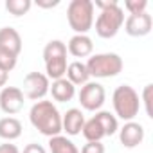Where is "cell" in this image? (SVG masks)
Listing matches in <instances>:
<instances>
[{"label": "cell", "instance_id": "obj_1", "mask_svg": "<svg viewBox=\"0 0 153 153\" xmlns=\"http://www.w3.org/2000/svg\"><path fill=\"white\" fill-rule=\"evenodd\" d=\"M31 124L45 137L61 135V114L52 101H36L29 110Z\"/></svg>", "mask_w": 153, "mask_h": 153}, {"label": "cell", "instance_id": "obj_2", "mask_svg": "<svg viewBox=\"0 0 153 153\" xmlns=\"http://www.w3.org/2000/svg\"><path fill=\"white\" fill-rule=\"evenodd\" d=\"M112 105H114V115L117 119H123L124 123L133 121L139 115L140 110V97L137 90L130 85H119L112 94Z\"/></svg>", "mask_w": 153, "mask_h": 153}, {"label": "cell", "instance_id": "obj_3", "mask_svg": "<svg viewBox=\"0 0 153 153\" xmlns=\"http://www.w3.org/2000/svg\"><path fill=\"white\" fill-rule=\"evenodd\" d=\"M67 45L61 40H51L43 47V61H45V76L49 81H56L65 78L67 72Z\"/></svg>", "mask_w": 153, "mask_h": 153}, {"label": "cell", "instance_id": "obj_4", "mask_svg": "<svg viewBox=\"0 0 153 153\" xmlns=\"http://www.w3.org/2000/svg\"><path fill=\"white\" fill-rule=\"evenodd\" d=\"M87 70L90 74V78L105 79V78H115L123 72V58L115 52H99L92 54L87 59Z\"/></svg>", "mask_w": 153, "mask_h": 153}, {"label": "cell", "instance_id": "obj_5", "mask_svg": "<svg viewBox=\"0 0 153 153\" xmlns=\"http://www.w3.org/2000/svg\"><path fill=\"white\" fill-rule=\"evenodd\" d=\"M67 22L76 34H87L94 25V2L72 0L67 7Z\"/></svg>", "mask_w": 153, "mask_h": 153}, {"label": "cell", "instance_id": "obj_6", "mask_svg": "<svg viewBox=\"0 0 153 153\" xmlns=\"http://www.w3.org/2000/svg\"><path fill=\"white\" fill-rule=\"evenodd\" d=\"M123 24H124V11L119 6V2L115 0L112 6L99 11V15L96 18V33H97L99 38L110 40L119 33Z\"/></svg>", "mask_w": 153, "mask_h": 153}, {"label": "cell", "instance_id": "obj_7", "mask_svg": "<svg viewBox=\"0 0 153 153\" xmlns=\"http://www.w3.org/2000/svg\"><path fill=\"white\" fill-rule=\"evenodd\" d=\"M78 99L81 103V108L87 112H99L106 101V92L105 87L97 81H88L81 87Z\"/></svg>", "mask_w": 153, "mask_h": 153}, {"label": "cell", "instance_id": "obj_8", "mask_svg": "<svg viewBox=\"0 0 153 153\" xmlns=\"http://www.w3.org/2000/svg\"><path fill=\"white\" fill-rule=\"evenodd\" d=\"M51 81L43 72H29L24 78V96L31 101H42L49 94Z\"/></svg>", "mask_w": 153, "mask_h": 153}, {"label": "cell", "instance_id": "obj_9", "mask_svg": "<svg viewBox=\"0 0 153 153\" xmlns=\"http://www.w3.org/2000/svg\"><path fill=\"white\" fill-rule=\"evenodd\" d=\"M25 103V96L18 87H4L0 90V110L7 115H15L22 112Z\"/></svg>", "mask_w": 153, "mask_h": 153}, {"label": "cell", "instance_id": "obj_10", "mask_svg": "<svg viewBox=\"0 0 153 153\" xmlns=\"http://www.w3.org/2000/svg\"><path fill=\"white\" fill-rule=\"evenodd\" d=\"M124 31L128 36H133V38H142V36H148L151 33V27H153V18L151 15L146 13H140V15H128V18H124Z\"/></svg>", "mask_w": 153, "mask_h": 153}, {"label": "cell", "instance_id": "obj_11", "mask_svg": "<svg viewBox=\"0 0 153 153\" xmlns=\"http://www.w3.org/2000/svg\"><path fill=\"white\" fill-rule=\"evenodd\" d=\"M119 140L124 148L128 149H133L137 146L142 144L144 140V126L140 123H135V121H128L124 123L119 130Z\"/></svg>", "mask_w": 153, "mask_h": 153}, {"label": "cell", "instance_id": "obj_12", "mask_svg": "<svg viewBox=\"0 0 153 153\" xmlns=\"http://www.w3.org/2000/svg\"><path fill=\"white\" fill-rule=\"evenodd\" d=\"M83 124H85V115L79 108H70L61 115V131H65L70 137L79 135Z\"/></svg>", "mask_w": 153, "mask_h": 153}, {"label": "cell", "instance_id": "obj_13", "mask_svg": "<svg viewBox=\"0 0 153 153\" xmlns=\"http://www.w3.org/2000/svg\"><path fill=\"white\" fill-rule=\"evenodd\" d=\"M92 51L94 43L88 34H74L67 43V52L74 58H90Z\"/></svg>", "mask_w": 153, "mask_h": 153}, {"label": "cell", "instance_id": "obj_14", "mask_svg": "<svg viewBox=\"0 0 153 153\" xmlns=\"http://www.w3.org/2000/svg\"><path fill=\"white\" fill-rule=\"evenodd\" d=\"M49 92L52 96L54 101L58 103H67V101H72L74 96H76V87L67 79V78H61V79H56L52 81V85L49 87Z\"/></svg>", "mask_w": 153, "mask_h": 153}, {"label": "cell", "instance_id": "obj_15", "mask_svg": "<svg viewBox=\"0 0 153 153\" xmlns=\"http://www.w3.org/2000/svg\"><path fill=\"white\" fill-rule=\"evenodd\" d=\"M0 49H4L15 56H18L22 52V38L16 29H13V27L0 29Z\"/></svg>", "mask_w": 153, "mask_h": 153}, {"label": "cell", "instance_id": "obj_16", "mask_svg": "<svg viewBox=\"0 0 153 153\" xmlns=\"http://www.w3.org/2000/svg\"><path fill=\"white\" fill-rule=\"evenodd\" d=\"M65 78L74 85V87H83L85 83L90 81V74L87 70V65L83 61H72L67 65Z\"/></svg>", "mask_w": 153, "mask_h": 153}, {"label": "cell", "instance_id": "obj_17", "mask_svg": "<svg viewBox=\"0 0 153 153\" xmlns=\"http://www.w3.org/2000/svg\"><path fill=\"white\" fill-rule=\"evenodd\" d=\"M22 123L16 119V117H2L0 119V139H4L7 142L11 140H16L20 135H22Z\"/></svg>", "mask_w": 153, "mask_h": 153}, {"label": "cell", "instance_id": "obj_18", "mask_svg": "<svg viewBox=\"0 0 153 153\" xmlns=\"http://www.w3.org/2000/svg\"><path fill=\"white\" fill-rule=\"evenodd\" d=\"M94 117H96L97 123L101 124V128H103V131H105V137H112V135L117 133V130H119V121H117V117H115L112 112H108V110H99V112H96Z\"/></svg>", "mask_w": 153, "mask_h": 153}, {"label": "cell", "instance_id": "obj_19", "mask_svg": "<svg viewBox=\"0 0 153 153\" xmlns=\"http://www.w3.org/2000/svg\"><path fill=\"white\" fill-rule=\"evenodd\" d=\"M49 151L51 153H79L78 146H76L70 139L65 135H56L49 139Z\"/></svg>", "mask_w": 153, "mask_h": 153}, {"label": "cell", "instance_id": "obj_20", "mask_svg": "<svg viewBox=\"0 0 153 153\" xmlns=\"http://www.w3.org/2000/svg\"><path fill=\"white\" fill-rule=\"evenodd\" d=\"M83 137L87 139V142H101L105 139V131L101 128V124L97 123V119L92 115L88 121H85L83 130H81Z\"/></svg>", "mask_w": 153, "mask_h": 153}, {"label": "cell", "instance_id": "obj_21", "mask_svg": "<svg viewBox=\"0 0 153 153\" xmlns=\"http://www.w3.org/2000/svg\"><path fill=\"white\" fill-rule=\"evenodd\" d=\"M33 7L31 0H6V9L13 16H24Z\"/></svg>", "mask_w": 153, "mask_h": 153}, {"label": "cell", "instance_id": "obj_22", "mask_svg": "<svg viewBox=\"0 0 153 153\" xmlns=\"http://www.w3.org/2000/svg\"><path fill=\"white\" fill-rule=\"evenodd\" d=\"M139 97H140V105H144L146 115L151 119L153 117V108H151V105H153V85L148 83L142 90V96H139Z\"/></svg>", "mask_w": 153, "mask_h": 153}, {"label": "cell", "instance_id": "obj_23", "mask_svg": "<svg viewBox=\"0 0 153 153\" xmlns=\"http://www.w3.org/2000/svg\"><path fill=\"white\" fill-rule=\"evenodd\" d=\"M16 61H18V56L0 49V68L6 70V72H11L15 67H16Z\"/></svg>", "mask_w": 153, "mask_h": 153}, {"label": "cell", "instance_id": "obj_24", "mask_svg": "<svg viewBox=\"0 0 153 153\" xmlns=\"http://www.w3.org/2000/svg\"><path fill=\"white\" fill-rule=\"evenodd\" d=\"M124 9L130 15L146 13V9H148V0H126V2H124Z\"/></svg>", "mask_w": 153, "mask_h": 153}, {"label": "cell", "instance_id": "obj_25", "mask_svg": "<svg viewBox=\"0 0 153 153\" xmlns=\"http://www.w3.org/2000/svg\"><path fill=\"white\" fill-rule=\"evenodd\" d=\"M79 153H105V144L103 142H87Z\"/></svg>", "mask_w": 153, "mask_h": 153}, {"label": "cell", "instance_id": "obj_26", "mask_svg": "<svg viewBox=\"0 0 153 153\" xmlns=\"http://www.w3.org/2000/svg\"><path fill=\"white\" fill-rule=\"evenodd\" d=\"M22 153H47V149H45L42 144H38V142H31V144H27V146L24 148Z\"/></svg>", "mask_w": 153, "mask_h": 153}, {"label": "cell", "instance_id": "obj_27", "mask_svg": "<svg viewBox=\"0 0 153 153\" xmlns=\"http://www.w3.org/2000/svg\"><path fill=\"white\" fill-rule=\"evenodd\" d=\"M36 6L42 9H52V7L59 6V0H36Z\"/></svg>", "mask_w": 153, "mask_h": 153}, {"label": "cell", "instance_id": "obj_28", "mask_svg": "<svg viewBox=\"0 0 153 153\" xmlns=\"http://www.w3.org/2000/svg\"><path fill=\"white\" fill-rule=\"evenodd\" d=\"M0 153H20V149L11 142H4L0 144Z\"/></svg>", "mask_w": 153, "mask_h": 153}, {"label": "cell", "instance_id": "obj_29", "mask_svg": "<svg viewBox=\"0 0 153 153\" xmlns=\"http://www.w3.org/2000/svg\"><path fill=\"white\" fill-rule=\"evenodd\" d=\"M7 79H9V72H6V70L0 68V90L7 85Z\"/></svg>", "mask_w": 153, "mask_h": 153}]
</instances>
